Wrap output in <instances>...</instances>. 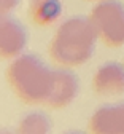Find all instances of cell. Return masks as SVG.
Listing matches in <instances>:
<instances>
[{
  "instance_id": "obj_5",
  "label": "cell",
  "mask_w": 124,
  "mask_h": 134,
  "mask_svg": "<svg viewBox=\"0 0 124 134\" xmlns=\"http://www.w3.org/2000/svg\"><path fill=\"white\" fill-rule=\"evenodd\" d=\"M80 93V80L78 77L68 70V67L54 70V80H52V88L46 99L45 105L51 109H64L70 105L76 99Z\"/></svg>"
},
{
  "instance_id": "obj_2",
  "label": "cell",
  "mask_w": 124,
  "mask_h": 134,
  "mask_svg": "<svg viewBox=\"0 0 124 134\" xmlns=\"http://www.w3.org/2000/svg\"><path fill=\"white\" fill-rule=\"evenodd\" d=\"M7 80L14 94L22 102L45 104L52 88L54 70L38 56L22 53L16 56L7 69Z\"/></svg>"
},
{
  "instance_id": "obj_7",
  "label": "cell",
  "mask_w": 124,
  "mask_h": 134,
  "mask_svg": "<svg viewBox=\"0 0 124 134\" xmlns=\"http://www.w3.org/2000/svg\"><path fill=\"white\" fill-rule=\"evenodd\" d=\"M87 128L94 134H124V100L100 105L91 115Z\"/></svg>"
},
{
  "instance_id": "obj_4",
  "label": "cell",
  "mask_w": 124,
  "mask_h": 134,
  "mask_svg": "<svg viewBox=\"0 0 124 134\" xmlns=\"http://www.w3.org/2000/svg\"><path fill=\"white\" fill-rule=\"evenodd\" d=\"M29 34L11 11H0V58L14 59L26 51Z\"/></svg>"
},
{
  "instance_id": "obj_3",
  "label": "cell",
  "mask_w": 124,
  "mask_h": 134,
  "mask_svg": "<svg viewBox=\"0 0 124 134\" xmlns=\"http://www.w3.org/2000/svg\"><path fill=\"white\" fill-rule=\"evenodd\" d=\"M89 18L97 37L110 48L124 45V3L119 0H102L92 8Z\"/></svg>"
},
{
  "instance_id": "obj_11",
  "label": "cell",
  "mask_w": 124,
  "mask_h": 134,
  "mask_svg": "<svg viewBox=\"0 0 124 134\" xmlns=\"http://www.w3.org/2000/svg\"><path fill=\"white\" fill-rule=\"evenodd\" d=\"M86 2H102V0H86Z\"/></svg>"
},
{
  "instance_id": "obj_9",
  "label": "cell",
  "mask_w": 124,
  "mask_h": 134,
  "mask_svg": "<svg viewBox=\"0 0 124 134\" xmlns=\"http://www.w3.org/2000/svg\"><path fill=\"white\" fill-rule=\"evenodd\" d=\"M51 131H52V120L48 116V113L40 110L26 113L17 125V132L21 134H48Z\"/></svg>"
},
{
  "instance_id": "obj_10",
  "label": "cell",
  "mask_w": 124,
  "mask_h": 134,
  "mask_svg": "<svg viewBox=\"0 0 124 134\" xmlns=\"http://www.w3.org/2000/svg\"><path fill=\"white\" fill-rule=\"evenodd\" d=\"M21 0H0V11H13L17 8Z\"/></svg>"
},
{
  "instance_id": "obj_1",
  "label": "cell",
  "mask_w": 124,
  "mask_h": 134,
  "mask_svg": "<svg viewBox=\"0 0 124 134\" xmlns=\"http://www.w3.org/2000/svg\"><path fill=\"white\" fill-rule=\"evenodd\" d=\"M97 40L89 16H72L56 29L49 43V56L61 67H80L92 58Z\"/></svg>"
},
{
  "instance_id": "obj_8",
  "label": "cell",
  "mask_w": 124,
  "mask_h": 134,
  "mask_svg": "<svg viewBox=\"0 0 124 134\" xmlns=\"http://www.w3.org/2000/svg\"><path fill=\"white\" fill-rule=\"evenodd\" d=\"M62 14L61 0H32L30 16L33 23L40 27H48L54 24Z\"/></svg>"
},
{
  "instance_id": "obj_6",
  "label": "cell",
  "mask_w": 124,
  "mask_h": 134,
  "mask_svg": "<svg viewBox=\"0 0 124 134\" xmlns=\"http://www.w3.org/2000/svg\"><path fill=\"white\" fill-rule=\"evenodd\" d=\"M92 88L96 94L111 97L124 93V64L108 61L102 64L92 77Z\"/></svg>"
}]
</instances>
